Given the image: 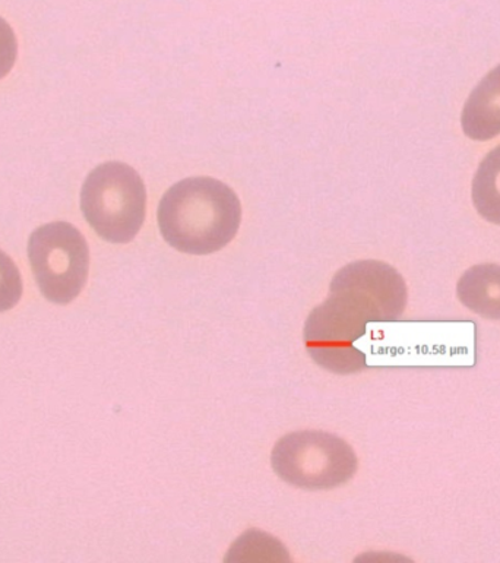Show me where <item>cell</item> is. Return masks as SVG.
<instances>
[{
    "instance_id": "cell-1",
    "label": "cell",
    "mask_w": 500,
    "mask_h": 563,
    "mask_svg": "<svg viewBox=\"0 0 500 563\" xmlns=\"http://www.w3.org/2000/svg\"><path fill=\"white\" fill-rule=\"evenodd\" d=\"M407 286L391 265L358 261L340 269L330 296L309 314L304 343L313 361L338 375L366 369V354L356 343L367 323L393 322L404 313Z\"/></svg>"
},
{
    "instance_id": "cell-2",
    "label": "cell",
    "mask_w": 500,
    "mask_h": 563,
    "mask_svg": "<svg viewBox=\"0 0 500 563\" xmlns=\"http://www.w3.org/2000/svg\"><path fill=\"white\" fill-rule=\"evenodd\" d=\"M242 221L237 195L212 177L173 185L158 207V225L168 245L189 255H210L236 236Z\"/></svg>"
},
{
    "instance_id": "cell-3",
    "label": "cell",
    "mask_w": 500,
    "mask_h": 563,
    "mask_svg": "<svg viewBox=\"0 0 500 563\" xmlns=\"http://www.w3.org/2000/svg\"><path fill=\"white\" fill-rule=\"evenodd\" d=\"M84 216L100 238L130 243L140 233L147 210L141 176L125 163L101 164L88 175L81 190Z\"/></svg>"
},
{
    "instance_id": "cell-4",
    "label": "cell",
    "mask_w": 500,
    "mask_h": 563,
    "mask_svg": "<svg viewBox=\"0 0 500 563\" xmlns=\"http://www.w3.org/2000/svg\"><path fill=\"white\" fill-rule=\"evenodd\" d=\"M274 472L308 490L334 489L357 472V456L344 439L320 430L286 434L273 450Z\"/></svg>"
},
{
    "instance_id": "cell-5",
    "label": "cell",
    "mask_w": 500,
    "mask_h": 563,
    "mask_svg": "<svg viewBox=\"0 0 500 563\" xmlns=\"http://www.w3.org/2000/svg\"><path fill=\"white\" fill-rule=\"evenodd\" d=\"M29 256L47 300L68 305L77 299L90 269V250L78 229L65 221L43 225L31 234Z\"/></svg>"
},
{
    "instance_id": "cell-6",
    "label": "cell",
    "mask_w": 500,
    "mask_h": 563,
    "mask_svg": "<svg viewBox=\"0 0 500 563\" xmlns=\"http://www.w3.org/2000/svg\"><path fill=\"white\" fill-rule=\"evenodd\" d=\"M462 122L468 139L489 141L500 135V65L468 97Z\"/></svg>"
},
{
    "instance_id": "cell-7",
    "label": "cell",
    "mask_w": 500,
    "mask_h": 563,
    "mask_svg": "<svg viewBox=\"0 0 500 563\" xmlns=\"http://www.w3.org/2000/svg\"><path fill=\"white\" fill-rule=\"evenodd\" d=\"M459 300L473 312L500 319V265H476L458 282Z\"/></svg>"
},
{
    "instance_id": "cell-8",
    "label": "cell",
    "mask_w": 500,
    "mask_h": 563,
    "mask_svg": "<svg viewBox=\"0 0 500 563\" xmlns=\"http://www.w3.org/2000/svg\"><path fill=\"white\" fill-rule=\"evenodd\" d=\"M473 202L485 220L500 224V145L486 155L476 173Z\"/></svg>"
},
{
    "instance_id": "cell-9",
    "label": "cell",
    "mask_w": 500,
    "mask_h": 563,
    "mask_svg": "<svg viewBox=\"0 0 500 563\" xmlns=\"http://www.w3.org/2000/svg\"><path fill=\"white\" fill-rule=\"evenodd\" d=\"M22 280L16 265L0 251V312H7L20 301Z\"/></svg>"
},
{
    "instance_id": "cell-10",
    "label": "cell",
    "mask_w": 500,
    "mask_h": 563,
    "mask_svg": "<svg viewBox=\"0 0 500 563\" xmlns=\"http://www.w3.org/2000/svg\"><path fill=\"white\" fill-rule=\"evenodd\" d=\"M18 55V42L15 33L3 18H0V79L7 77Z\"/></svg>"
}]
</instances>
